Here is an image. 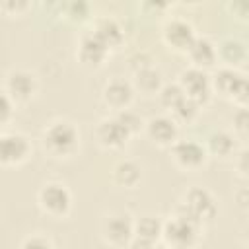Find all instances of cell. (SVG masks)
I'll return each instance as SVG.
<instances>
[{
	"mask_svg": "<svg viewBox=\"0 0 249 249\" xmlns=\"http://www.w3.org/2000/svg\"><path fill=\"white\" fill-rule=\"evenodd\" d=\"M171 161L183 171H198L208 161V152L198 140H177L169 148Z\"/></svg>",
	"mask_w": 249,
	"mask_h": 249,
	"instance_id": "9",
	"label": "cell"
},
{
	"mask_svg": "<svg viewBox=\"0 0 249 249\" xmlns=\"http://www.w3.org/2000/svg\"><path fill=\"white\" fill-rule=\"evenodd\" d=\"M200 231H202L200 224L175 212L163 222L161 241L163 245L173 247V249H195L200 241Z\"/></svg>",
	"mask_w": 249,
	"mask_h": 249,
	"instance_id": "3",
	"label": "cell"
},
{
	"mask_svg": "<svg viewBox=\"0 0 249 249\" xmlns=\"http://www.w3.org/2000/svg\"><path fill=\"white\" fill-rule=\"evenodd\" d=\"M177 82L183 88L185 95L191 101H195L198 107H206L210 103L214 91H212V82H210V74L208 72L189 66V68L181 70Z\"/></svg>",
	"mask_w": 249,
	"mask_h": 249,
	"instance_id": "6",
	"label": "cell"
},
{
	"mask_svg": "<svg viewBox=\"0 0 249 249\" xmlns=\"http://www.w3.org/2000/svg\"><path fill=\"white\" fill-rule=\"evenodd\" d=\"M144 134L158 148H171L179 140V124L169 115H158L146 121Z\"/></svg>",
	"mask_w": 249,
	"mask_h": 249,
	"instance_id": "14",
	"label": "cell"
},
{
	"mask_svg": "<svg viewBox=\"0 0 249 249\" xmlns=\"http://www.w3.org/2000/svg\"><path fill=\"white\" fill-rule=\"evenodd\" d=\"M231 132L235 138H249V107H237L231 115Z\"/></svg>",
	"mask_w": 249,
	"mask_h": 249,
	"instance_id": "27",
	"label": "cell"
},
{
	"mask_svg": "<svg viewBox=\"0 0 249 249\" xmlns=\"http://www.w3.org/2000/svg\"><path fill=\"white\" fill-rule=\"evenodd\" d=\"M111 181L121 189H134L142 181V167L134 160H119L111 169Z\"/></svg>",
	"mask_w": 249,
	"mask_h": 249,
	"instance_id": "20",
	"label": "cell"
},
{
	"mask_svg": "<svg viewBox=\"0 0 249 249\" xmlns=\"http://www.w3.org/2000/svg\"><path fill=\"white\" fill-rule=\"evenodd\" d=\"M115 117L121 121V124L126 128V132L130 136H136V134L144 132V128H146V121L136 111H132V109H124V111L117 113Z\"/></svg>",
	"mask_w": 249,
	"mask_h": 249,
	"instance_id": "26",
	"label": "cell"
},
{
	"mask_svg": "<svg viewBox=\"0 0 249 249\" xmlns=\"http://www.w3.org/2000/svg\"><path fill=\"white\" fill-rule=\"evenodd\" d=\"M128 249H160V247H158V243H150V241H144V239L134 237L132 243L128 245Z\"/></svg>",
	"mask_w": 249,
	"mask_h": 249,
	"instance_id": "35",
	"label": "cell"
},
{
	"mask_svg": "<svg viewBox=\"0 0 249 249\" xmlns=\"http://www.w3.org/2000/svg\"><path fill=\"white\" fill-rule=\"evenodd\" d=\"M200 109H202V107H198L195 101H191L189 97H185V99L169 113V117H171L177 124H191V123L196 121V117L200 115Z\"/></svg>",
	"mask_w": 249,
	"mask_h": 249,
	"instance_id": "25",
	"label": "cell"
},
{
	"mask_svg": "<svg viewBox=\"0 0 249 249\" xmlns=\"http://www.w3.org/2000/svg\"><path fill=\"white\" fill-rule=\"evenodd\" d=\"M31 8V4L29 2H25V0H6V2H2L0 4V10L4 12V14H8V16H21L23 12H27Z\"/></svg>",
	"mask_w": 249,
	"mask_h": 249,
	"instance_id": "34",
	"label": "cell"
},
{
	"mask_svg": "<svg viewBox=\"0 0 249 249\" xmlns=\"http://www.w3.org/2000/svg\"><path fill=\"white\" fill-rule=\"evenodd\" d=\"M109 54H111V51L103 45V41L91 29L82 33V37L78 41V49H76V58L82 66H86L89 70H97L107 62Z\"/></svg>",
	"mask_w": 249,
	"mask_h": 249,
	"instance_id": "12",
	"label": "cell"
},
{
	"mask_svg": "<svg viewBox=\"0 0 249 249\" xmlns=\"http://www.w3.org/2000/svg\"><path fill=\"white\" fill-rule=\"evenodd\" d=\"M187 60H189V66L193 68H198V70H212L218 66V49H216V43L210 41L208 37L204 35H198L195 39V43L191 45V49L187 51Z\"/></svg>",
	"mask_w": 249,
	"mask_h": 249,
	"instance_id": "15",
	"label": "cell"
},
{
	"mask_svg": "<svg viewBox=\"0 0 249 249\" xmlns=\"http://www.w3.org/2000/svg\"><path fill=\"white\" fill-rule=\"evenodd\" d=\"M134 97H136V89H134L132 82L124 80L121 76H115L109 82H105V86L101 89V101L107 109L113 111V115H117L124 109H130Z\"/></svg>",
	"mask_w": 249,
	"mask_h": 249,
	"instance_id": "10",
	"label": "cell"
},
{
	"mask_svg": "<svg viewBox=\"0 0 249 249\" xmlns=\"http://www.w3.org/2000/svg\"><path fill=\"white\" fill-rule=\"evenodd\" d=\"M160 249H173V247H167V245H163V247H160Z\"/></svg>",
	"mask_w": 249,
	"mask_h": 249,
	"instance_id": "36",
	"label": "cell"
},
{
	"mask_svg": "<svg viewBox=\"0 0 249 249\" xmlns=\"http://www.w3.org/2000/svg\"><path fill=\"white\" fill-rule=\"evenodd\" d=\"M16 107H18V103L10 97V93H6L2 89V93H0V124L2 126H8L10 124V121L16 115Z\"/></svg>",
	"mask_w": 249,
	"mask_h": 249,
	"instance_id": "29",
	"label": "cell"
},
{
	"mask_svg": "<svg viewBox=\"0 0 249 249\" xmlns=\"http://www.w3.org/2000/svg\"><path fill=\"white\" fill-rule=\"evenodd\" d=\"M175 212H179V214L191 218L193 222L204 226L216 218L218 202L208 189H204L200 185H193L183 193Z\"/></svg>",
	"mask_w": 249,
	"mask_h": 249,
	"instance_id": "2",
	"label": "cell"
},
{
	"mask_svg": "<svg viewBox=\"0 0 249 249\" xmlns=\"http://www.w3.org/2000/svg\"><path fill=\"white\" fill-rule=\"evenodd\" d=\"M132 86L136 89V93L140 95H146V97H152V95H158L160 89L163 88V74L158 66H150V68H144L140 72H134L132 74Z\"/></svg>",
	"mask_w": 249,
	"mask_h": 249,
	"instance_id": "19",
	"label": "cell"
},
{
	"mask_svg": "<svg viewBox=\"0 0 249 249\" xmlns=\"http://www.w3.org/2000/svg\"><path fill=\"white\" fill-rule=\"evenodd\" d=\"M37 204L49 218L62 220L72 210V193L60 181H47L37 191Z\"/></svg>",
	"mask_w": 249,
	"mask_h": 249,
	"instance_id": "4",
	"label": "cell"
},
{
	"mask_svg": "<svg viewBox=\"0 0 249 249\" xmlns=\"http://www.w3.org/2000/svg\"><path fill=\"white\" fill-rule=\"evenodd\" d=\"M33 152L31 140L18 130H4L0 136V163L4 167H18L29 160Z\"/></svg>",
	"mask_w": 249,
	"mask_h": 249,
	"instance_id": "7",
	"label": "cell"
},
{
	"mask_svg": "<svg viewBox=\"0 0 249 249\" xmlns=\"http://www.w3.org/2000/svg\"><path fill=\"white\" fill-rule=\"evenodd\" d=\"M226 10L237 21L249 23V0H233V2H228L226 4Z\"/></svg>",
	"mask_w": 249,
	"mask_h": 249,
	"instance_id": "31",
	"label": "cell"
},
{
	"mask_svg": "<svg viewBox=\"0 0 249 249\" xmlns=\"http://www.w3.org/2000/svg\"><path fill=\"white\" fill-rule=\"evenodd\" d=\"M241 72L235 68H228V66H220L210 74V82H212V91L224 99H230L235 84L239 82Z\"/></svg>",
	"mask_w": 249,
	"mask_h": 249,
	"instance_id": "21",
	"label": "cell"
},
{
	"mask_svg": "<svg viewBox=\"0 0 249 249\" xmlns=\"http://www.w3.org/2000/svg\"><path fill=\"white\" fill-rule=\"evenodd\" d=\"M41 148L53 160H68L80 148V132L74 123L58 119L49 123L41 132Z\"/></svg>",
	"mask_w": 249,
	"mask_h": 249,
	"instance_id": "1",
	"label": "cell"
},
{
	"mask_svg": "<svg viewBox=\"0 0 249 249\" xmlns=\"http://www.w3.org/2000/svg\"><path fill=\"white\" fill-rule=\"evenodd\" d=\"M216 49H218V64L220 66L239 70V66H243L249 58V51H247L245 43L235 37L220 39V43H216Z\"/></svg>",
	"mask_w": 249,
	"mask_h": 249,
	"instance_id": "17",
	"label": "cell"
},
{
	"mask_svg": "<svg viewBox=\"0 0 249 249\" xmlns=\"http://www.w3.org/2000/svg\"><path fill=\"white\" fill-rule=\"evenodd\" d=\"M91 31L103 41V45L109 51L121 49L124 39H126L124 37V27L113 16H99V18H95L93 23H91Z\"/></svg>",
	"mask_w": 249,
	"mask_h": 249,
	"instance_id": "16",
	"label": "cell"
},
{
	"mask_svg": "<svg viewBox=\"0 0 249 249\" xmlns=\"http://www.w3.org/2000/svg\"><path fill=\"white\" fill-rule=\"evenodd\" d=\"M196 37L198 35L195 31V27L183 18H169L161 25V41L173 53L187 54V51L191 49V45L195 43Z\"/></svg>",
	"mask_w": 249,
	"mask_h": 249,
	"instance_id": "8",
	"label": "cell"
},
{
	"mask_svg": "<svg viewBox=\"0 0 249 249\" xmlns=\"http://www.w3.org/2000/svg\"><path fill=\"white\" fill-rule=\"evenodd\" d=\"M161 233H163V222L158 216L142 214L134 218V237L150 241V243H158L161 241Z\"/></svg>",
	"mask_w": 249,
	"mask_h": 249,
	"instance_id": "22",
	"label": "cell"
},
{
	"mask_svg": "<svg viewBox=\"0 0 249 249\" xmlns=\"http://www.w3.org/2000/svg\"><path fill=\"white\" fill-rule=\"evenodd\" d=\"M101 237L113 249H128L134 239V218L123 210L109 212L101 220Z\"/></svg>",
	"mask_w": 249,
	"mask_h": 249,
	"instance_id": "5",
	"label": "cell"
},
{
	"mask_svg": "<svg viewBox=\"0 0 249 249\" xmlns=\"http://www.w3.org/2000/svg\"><path fill=\"white\" fill-rule=\"evenodd\" d=\"M150 66H156V60H154V56H152L150 53H146V51L134 53V54L128 58V68H130L132 74H134V72H140V70H144V68H150Z\"/></svg>",
	"mask_w": 249,
	"mask_h": 249,
	"instance_id": "30",
	"label": "cell"
},
{
	"mask_svg": "<svg viewBox=\"0 0 249 249\" xmlns=\"http://www.w3.org/2000/svg\"><path fill=\"white\" fill-rule=\"evenodd\" d=\"M208 156L216 160H228L237 154V138L230 130H212L202 142Z\"/></svg>",
	"mask_w": 249,
	"mask_h": 249,
	"instance_id": "18",
	"label": "cell"
},
{
	"mask_svg": "<svg viewBox=\"0 0 249 249\" xmlns=\"http://www.w3.org/2000/svg\"><path fill=\"white\" fill-rule=\"evenodd\" d=\"M4 91L10 93V97L16 103H27L37 95L39 80L29 70H12V72L6 74Z\"/></svg>",
	"mask_w": 249,
	"mask_h": 249,
	"instance_id": "13",
	"label": "cell"
},
{
	"mask_svg": "<svg viewBox=\"0 0 249 249\" xmlns=\"http://www.w3.org/2000/svg\"><path fill=\"white\" fill-rule=\"evenodd\" d=\"M247 249H249V247H247Z\"/></svg>",
	"mask_w": 249,
	"mask_h": 249,
	"instance_id": "37",
	"label": "cell"
},
{
	"mask_svg": "<svg viewBox=\"0 0 249 249\" xmlns=\"http://www.w3.org/2000/svg\"><path fill=\"white\" fill-rule=\"evenodd\" d=\"M233 167L239 177L249 179V146L237 150V154L233 156Z\"/></svg>",
	"mask_w": 249,
	"mask_h": 249,
	"instance_id": "32",
	"label": "cell"
},
{
	"mask_svg": "<svg viewBox=\"0 0 249 249\" xmlns=\"http://www.w3.org/2000/svg\"><path fill=\"white\" fill-rule=\"evenodd\" d=\"M19 249H54V247H53V243H51L49 237L33 233V235H29V237H25L21 241Z\"/></svg>",
	"mask_w": 249,
	"mask_h": 249,
	"instance_id": "33",
	"label": "cell"
},
{
	"mask_svg": "<svg viewBox=\"0 0 249 249\" xmlns=\"http://www.w3.org/2000/svg\"><path fill=\"white\" fill-rule=\"evenodd\" d=\"M93 138L99 148H103L107 152H117V150L124 148L132 136L121 124V121L115 115H111V117H103L97 121L95 128H93Z\"/></svg>",
	"mask_w": 249,
	"mask_h": 249,
	"instance_id": "11",
	"label": "cell"
},
{
	"mask_svg": "<svg viewBox=\"0 0 249 249\" xmlns=\"http://www.w3.org/2000/svg\"><path fill=\"white\" fill-rule=\"evenodd\" d=\"M185 97H187V95H185L183 88L179 86V82H165L163 88H161L160 93H158V101H160V105H161L167 113H171Z\"/></svg>",
	"mask_w": 249,
	"mask_h": 249,
	"instance_id": "24",
	"label": "cell"
},
{
	"mask_svg": "<svg viewBox=\"0 0 249 249\" xmlns=\"http://www.w3.org/2000/svg\"><path fill=\"white\" fill-rule=\"evenodd\" d=\"M230 101L235 103L237 107H249V76L241 74L239 82L235 84V88L230 95Z\"/></svg>",
	"mask_w": 249,
	"mask_h": 249,
	"instance_id": "28",
	"label": "cell"
},
{
	"mask_svg": "<svg viewBox=\"0 0 249 249\" xmlns=\"http://www.w3.org/2000/svg\"><path fill=\"white\" fill-rule=\"evenodd\" d=\"M60 14H62V18H64L66 21L78 23V25H82V23L93 19V8H91V4L82 2V0L64 2V4L60 6Z\"/></svg>",
	"mask_w": 249,
	"mask_h": 249,
	"instance_id": "23",
	"label": "cell"
}]
</instances>
